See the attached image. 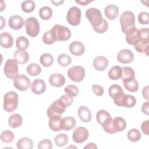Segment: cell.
I'll list each match as a JSON object with an SVG mask.
<instances>
[{
	"instance_id": "7",
	"label": "cell",
	"mask_w": 149,
	"mask_h": 149,
	"mask_svg": "<svg viewBox=\"0 0 149 149\" xmlns=\"http://www.w3.org/2000/svg\"><path fill=\"white\" fill-rule=\"evenodd\" d=\"M26 33L30 37H34L38 35L40 32V24L38 20L34 17H28L24 22Z\"/></svg>"
},
{
	"instance_id": "15",
	"label": "cell",
	"mask_w": 149,
	"mask_h": 149,
	"mask_svg": "<svg viewBox=\"0 0 149 149\" xmlns=\"http://www.w3.org/2000/svg\"><path fill=\"white\" fill-rule=\"evenodd\" d=\"M134 59L133 53L129 49H123L120 50L117 54L118 61L122 63H129Z\"/></svg>"
},
{
	"instance_id": "3",
	"label": "cell",
	"mask_w": 149,
	"mask_h": 149,
	"mask_svg": "<svg viewBox=\"0 0 149 149\" xmlns=\"http://www.w3.org/2000/svg\"><path fill=\"white\" fill-rule=\"evenodd\" d=\"M50 30L55 41H67L71 37L70 29L62 25L55 24Z\"/></svg>"
},
{
	"instance_id": "45",
	"label": "cell",
	"mask_w": 149,
	"mask_h": 149,
	"mask_svg": "<svg viewBox=\"0 0 149 149\" xmlns=\"http://www.w3.org/2000/svg\"><path fill=\"white\" fill-rule=\"evenodd\" d=\"M42 41L48 45H50L52 44H54L55 42V40H54L51 30H48V31L45 32L42 36Z\"/></svg>"
},
{
	"instance_id": "18",
	"label": "cell",
	"mask_w": 149,
	"mask_h": 149,
	"mask_svg": "<svg viewBox=\"0 0 149 149\" xmlns=\"http://www.w3.org/2000/svg\"><path fill=\"white\" fill-rule=\"evenodd\" d=\"M69 51L74 56H80L85 51V47L80 41H75L72 42L69 45Z\"/></svg>"
},
{
	"instance_id": "6",
	"label": "cell",
	"mask_w": 149,
	"mask_h": 149,
	"mask_svg": "<svg viewBox=\"0 0 149 149\" xmlns=\"http://www.w3.org/2000/svg\"><path fill=\"white\" fill-rule=\"evenodd\" d=\"M86 16L92 25L93 29L98 27L104 20L101 11L95 8H91L87 9L86 12Z\"/></svg>"
},
{
	"instance_id": "41",
	"label": "cell",
	"mask_w": 149,
	"mask_h": 149,
	"mask_svg": "<svg viewBox=\"0 0 149 149\" xmlns=\"http://www.w3.org/2000/svg\"><path fill=\"white\" fill-rule=\"evenodd\" d=\"M58 63L63 67L67 66L69 65L72 62V59L70 56L67 54H62L58 56Z\"/></svg>"
},
{
	"instance_id": "39",
	"label": "cell",
	"mask_w": 149,
	"mask_h": 149,
	"mask_svg": "<svg viewBox=\"0 0 149 149\" xmlns=\"http://www.w3.org/2000/svg\"><path fill=\"white\" fill-rule=\"evenodd\" d=\"M127 139L133 142L138 141L141 138V133L137 129H132L127 134Z\"/></svg>"
},
{
	"instance_id": "53",
	"label": "cell",
	"mask_w": 149,
	"mask_h": 149,
	"mask_svg": "<svg viewBox=\"0 0 149 149\" xmlns=\"http://www.w3.org/2000/svg\"><path fill=\"white\" fill-rule=\"evenodd\" d=\"M142 94H143V97L146 100H148V86H147L145 87H144V88L143 90Z\"/></svg>"
},
{
	"instance_id": "56",
	"label": "cell",
	"mask_w": 149,
	"mask_h": 149,
	"mask_svg": "<svg viewBox=\"0 0 149 149\" xmlns=\"http://www.w3.org/2000/svg\"><path fill=\"white\" fill-rule=\"evenodd\" d=\"M64 1H52V3H53L55 5H56V6H58V5H61Z\"/></svg>"
},
{
	"instance_id": "9",
	"label": "cell",
	"mask_w": 149,
	"mask_h": 149,
	"mask_svg": "<svg viewBox=\"0 0 149 149\" xmlns=\"http://www.w3.org/2000/svg\"><path fill=\"white\" fill-rule=\"evenodd\" d=\"M85 70L80 66H73L68 70V76L72 81L75 82L81 81L85 77Z\"/></svg>"
},
{
	"instance_id": "11",
	"label": "cell",
	"mask_w": 149,
	"mask_h": 149,
	"mask_svg": "<svg viewBox=\"0 0 149 149\" xmlns=\"http://www.w3.org/2000/svg\"><path fill=\"white\" fill-rule=\"evenodd\" d=\"M108 93L109 96L113 98L115 104L121 107L122 99L125 95L122 88L118 84H113L109 87Z\"/></svg>"
},
{
	"instance_id": "52",
	"label": "cell",
	"mask_w": 149,
	"mask_h": 149,
	"mask_svg": "<svg viewBox=\"0 0 149 149\" xmlns=\"http://www.w3.org/2000/svg\"><path fill=\"white\" fill-rule=\"evenodd\" d=\"M149 107V106H148V102L147 101V102H145L143 104L142 107H141V111H142V112H143L144 114H146V115H148V112H149V110H148L149 107Z\"/></svg>"
},
{
	"instance_id": "17",
	"label": "cell",
	"mask_w": 149,
	"mask_h": 149,
	"mask_svg": "<svg viewBox=\"0 0 149 149\" xmlns=\"http://www.w3.org/2000/svg\"><path fill=\"white\" fill-rule=\"evenodd\" d=\"M24 22L23 19L19 15L12 16L8 20L9 26L13 30H19L22 29Z\"/></svg>"
},
{
	"instance_id": "38",
	"label": "cell",
	"mask_w": 149,
	"mask_h": 149,
	"mask_svg": "<svg viewBox=\"0 0 149 149\" xmlns=\"http://www.w3.org/2000/svg\"><path fill=\"white\" fill-rule=\"evenodd\" d=\"M22 10L25 13H30L33 12L36 7V4L33 1L27 0L23 1L21 4Z\"/></svg>"
},
{
	"instance_id": "50",
	"label": "cell",
	"mask_w": 149,
	"mask_h": 149,
	"mask_svg": "<svg viewBox=\"0 0 149 149\" xmlns=\"http://www.w3.org/2000/svg\"><path fill=\"white\" fill-rule=\"evenodd\" d=\"M92 90L94 93L98 96H101L104 93V90L103 87L98 84L93 85L92 86Z\"/></svg>"
},
{
	"instance_id": "28",
	"label": "cell",
	"mask_w": 149,
	"mask_h": 149,
	"mask_svg": "<svg viewBox=\"0 0 149 149\" xmlns=\"http://www.w3.org/2000/svg\"><path fill=\"white\" fill-rule=\"evenodd\" d=\"M135 73L133 68L129 66L122 68V73L121 78L123 82H127L133 80L135 78Z\"/></svg>"
},
{
	"instance_id": "22",
	"label": "cell",
	"mask_w": 149,
	"mask_h": 149,
	"mask_svg": "<svg viewBox=\"0 0 149 149\" xmlns=\"http://www.w3.org/2000/svg\"><path fill=\"white\" fill-rule=\"evenodd\" d=\"M14 59L19 64H25L29 59V54L23 49H17L13 54Z\"/></svg>"
},
{
	"instance_id": "54",
	"label": "cell",
	"mask_w": 149,
	"mask_h": 149,
	"mask_svg": "<svg viewBox=\"0 0 149 149\" xmlns=\"http://www.w3.org/2000/svg\"><path fill=\"white\" fill-rule=\"evenodd\" d=\"M93 2V1H87V0H84V1H76V2L77 3L80 4L81 5H87L88 3Z\"/></svg>"
},
{
	"instance_id": "21",
	"label": "cell",
	"mask_w": 149,
	"mask_h": 149,
	"mask_svg": "<svg viewBox=\"0 0 149 149\" xmlns=\"http://www.w3.org/2000/svg\"><path fill=\"white\" fill-rule=\"evenodd\" d=\"M108 61L105 56H97L93 61V65L95 69L99 71L104 70L108 66Z\"/></svg>"
},
{
	"instance_id": "30",
	"label": "cell",
	"mask_w": 149,
	"mask_h": 149,
	"mask_svg": "<svg viewBox=\"0 0 149 149\" xmlns=\"http://www.w3.org/2000/svg\"><path fill=\"white\" fill-rule=\"evenodd\" d=\"M136 104V100L134 96L125 94L122 99L121 107H124L126 108H132Z\"/></svg>"
},
{
	"instance_id": "43",
	"label": "cell",
	"mask_w": 149,
	"mask_h": 149,
	"mask_svg": "<svg viewBox=\"0 0 149 149\" xmlns=\"http://www.w3.org/2000/svg\"><path fill=\"white\" fill-rule=\"evenodd\" d=\"M61 118L55 119H49L48 122L49 128L54 132H58L62 130L61 126Z\"/></svg>"
},
{
	"instance_id": "36",
	"label": "cell",
	"mask_w": 149,
	"mask_h": 149,
	"mask_svg": "<svg viewBox=\"0 0 149 149\" xmlns=\"http://www.w3.org/2000/svg\"><path fill=\"white\" fill-rule=\"evenodd\" d=\"M29 45V40L24 36H20L17 38L16 41V46L18 49L25 50Z\"/></svg>"
},
{
	"instance_id": "25",
	"label": "cell",
	"mask_w": 149,
	"mask_h": 149,
	"mask_svg": "<svg viewBox=\"0 0 149 149\" xmlns=\"http://www.w3.org/2000/svg\"><path fill=\"white\" fill-rule=\"evenodd\" d=\"M13 43V39L10 34L8 32H3L0 34L1 45L5 48H10Z\"/></svg>"
},
{
	"instance_id": "29",
	"label": "cell",
	"mask_w": 149,
	"mask_h": 149,
	"mask_svg": "<svg viewBox=\"0 0 149 149\" xmlns=\"http://www.w3.org/2000/svg\"><path fill=\"white\" fill-rule=\"evenodd\" d=\"M16 145L19 149H31L33 147V142L30 138L22 137L18 140Z\"/></svg>"
},
{
	"instance_id": "10",
	"label": "cell",
	"mask_w": 149,
	"mask_h": 149,
	"mask_svg": "<svg viewBox=\"0 0 149 149\" xmlns=\"http://www.w3.org/2000/svg\"><path fill=\"white\" fill-rule=\"evenodd\" d=\"M81 10L76 7H71L66 15L67 22L72 26H78L81 21Z\"/></svg>"
},
{
	"instance_id": "44",
	"label": "cell",
	"mask_w": 149,
	"mask_h": 149,
	"mask_svg": "<svg viewBox=\"0 0 149 149\" xmlns=\"http://www.w3.org/2000/svg\"><path fill=\"white\" fill-rule=\"evenodd\" d=\"M64 91L68 95L72 97H76L79 94V88L74 85H68L64 88Z\"/></svg>"
},
{
	"instance_id": "37",
	"label": "cell",
	"mask_w": 149,
	"mask_h": 149,
	"mask_svg": "<svg viewBox=\"0 0 149 149\" xmlns=\"http://www.w3.org/2000/svg\"><path fill=\"white\" fill-rule=\"evenodd\" d=\"M54 142L56 146L59 147H63L68 143V137L64 133L58 134L55 137Z\"/></svg>"
},
{
	"instance_id": "1",
	"label": "cell",
	"mask_w": 149,
	"mask_h": 149,
	"mask_svg": "<svg viewBox=\"0 0 149 149\" xmlns=\"http://www.w3.org/2000/svg\"><path fill=\"white\" fill-rule=\"evenodd\" d=\"M96 119L106 132L109 134L114 133L112 126L113 119L108 111L103 109L98 111L96 113Z\"/></svg>"
},
{
	"instance_id": "14",
	"label": "cell",
	"mask_w": 149,
	"mask_h": 149,
	"mask_svg": "<svg viewBox=\"0 0 149 149\" xmlns=\"http://www.w3.org/2000/svg\"><path fill=\"white\" fill-rule=\"evenodd\" d=\"M125 34L126 42L132 45H134L140 39L139 30H138L136 27L129 30L125 33Z\"/></svg>"
},
{
	"instance_id": "55",
	"label": "cell",
	"mask_w": 149,
	"mask_h": 149,
	"mask_svg": "<svg viewBox=\"0 0 149 149\" xmlns=\"http://www.w3.org/2000/svg\"><path fill=\"white\" fill-rule=\"evenodd\" d=\"M97 148V146L95 145V144L93 143H90L84 147V148Z\"/></svg>"
},
{
	"instance_id": "2",
	"label": "cell",
	"mask_w": 149,
	"mask_h": 149,
	"mask_svg": "<svg viewBox=\"0 0 149 149\" xmlns=\"http://www.w3.org/2000/svg\"><path fill=\"white\" fill-rule=\"evenodd\" d=\"M119 21L122 31L125 34L136 27L135 16L134 13L130 10H126L123 12L120 16Z\"/></svg>"
},
{
	"instance_id": "35",
	"label": "cell",
	"mask_w": 149,
	"mask_h": 149,
	"mask_svg": "<svg viewBox=\"0 0 149 149\" xmlns=\"http://www.w3.org/2000/svg\"><path fill=\"white\" fill-rule=\"evenodd\" d=\"M39 15L43 20H49L52 15V10L49 6H42L39 10Z\"/></svg>"
},
{
	"instance_id": "4",
	"label": "cell",
	"mask_w": 149,
	"mask_h": 149,
	"mask_svg": "<svg viewBox=\"0 0 149 149\" xmlns=\"http://www.w3.org/2000/svg\"><path fill=\"white\" fill-rule=\"evenodd\" d=\"M18 94L14 91L6 93L3 97V107L5 111L8 112L14 111L18 105Z\"/></svg>"
},
{
	"instance_id": "23",
	"label": "cell",
	"mask_w": 149,
	"mask_h": 149,
	"mask_svg": "<svg viewBox=\"0 0 149 149\" xmlns=\"http://www.w3.org/2000/svg\"><path fill=\"white\" fill-rule=\"evenodd\" d=\"M134 47L137 52L140 53H145L147 55H148L149 49V39L140 38L138 42L134 45Z\"/></svg>"
},
{
	"instance_id": "20",
	"label": "cell",
	"mask_w": 149,
	"mask_h": 149,
	"mask_svg": "<svg viewBox=\"0 0 149 149\" xmlns=\"http://www.w3.org/2000/svg\"><path fill=\"white\" fill-rule=\"evenodd\" d=\"M78 116L83 122H89L91 119V112L90 109L85 106H81L78 108Z\"/></svg>"
},
{
	"instance_id": "40",
	"label": "cell",
	"mask_w": 149,
	"mask_h": 149,
	"mask_svg": "<svg viewBox=\"0 0 149 149\" xmlns=\"http://www.w3.org/2000/svg\"><path fill=\"white\" fill-rule=\"evenodd\" d=\"M123 86L127 90L130 92H136L139 89V83L135 78L130 81L123 82Z\"/></svg>"
},
{
	"instance_id": "26",
	"label": "cell",
	"mask_w": 149,
	"mask_h": 149,
	"mask_svg": "<svg viewBox=\"0 0 149 149\" xmlns=\"http://www.w3.org/2000/svg\"><path fill=\"white\" fill-rule=\"evenodd\" d=\"M105 16L109 20H114L119 14V8L115 5H108L104 10Z\"/></svg>"
},
{
	"instance_id": "49",
	"label": "cell",
	"mask_w": 149,
	"mask_h": 149,
	"mask_svg": "<svg viewBox=\"0 0 149 149\" xmlns=\"http://www.w3.org/2000/svg\"><path fill=\"white\" fill-rule=\"evenodd\" d=\"M108 29V23L106 21V20L104 19L102 23L98 27H97L94 30L95 31H96L98 33H104L107 31Z\"/></svg>"
},
{
	"instance_id": "5",
	"label": "cell",
	"mask_w": 149,
	"mask_h": 149,
	"mask_svg": "<svg viewBox=\"0 0 149 149\" xmlns=\"http://www.w3.org/2000/svg\"><path fill=\"white\" fill-rule=\"evenodd\" d=\"M66 106L58 99L52 102L48 107L47 113L49 119L61 118V115L65 111Z\"/></svg>"
},
{
	"instance_id": "19",
	"label": "cell",
	"mask_w": 149,
	"mask_h": 149,
	"mask_svg": "<svg viewBox=\"0 0 149 149\" xmlns=\"http://www.w3.org/2000/svg\"><path fill=\"white\" fill-rule=\"evenodd\" d=\"M49 81L52 86L59 87L65 83V78L61 73H53L49 76Z\"/></svg>"
},
{
	"instance_id": "51",
	"label": "cell",
	"mask_w": 149,
	"mask_h": 149,
	"mask_svg": "<svg viewBox=\"0 0 149 149\" xmlns=\"http://www.w3.org/2000/svg\"><path fill=\"white\" fill-rule=\"evenodd\" d=\"M141 129L143 133H144L146 135L148 134V130H149V120H147L142 123Z\"/></svg>"
},
{
	"instance_id": "33",
	"label": "cell",
	"mask_w": 149,
	"mask_h": 149,
	"mask_svg": "<svg viewBox=\"0 0 149 149\" xmlns=\"http://www.w3.org/2000/svg\"><path fill=\"white\" fill-rule=\"evenodd\" d=\"M40 62L43 66L49 67L53 64L54 58L51 54L44 53L41 55L40 58Z\"/></svg>"
},
{
	"instance_id": "16",
	"label": "cell",
	"mask_w": 149,
	"mask_h": 149,
	"mask_svg": "<svg viewBox=\"0 0 149 149\" xmlns=\"http://www.w3.org/2000/svg\"><path fill=\"white\" fill-rule=\"evenodd\" d=\"M45 83L42 79H36L31 84V90L35 94H41L45 91Z\"/></svg>"
},
{
	"instance_id": "46",
	"label": "cell",
	"mask_w": 149,
	"mask_h": 149,
	"mask_svg": "<svg viewBox=\"0 0 149 149\" xmlns=\"http://www.w3.org/2000/svg\"><path fill=\"white\" fill-rule=\"evenodd\" d=\"M59 100L66 106V107L70 106L73 102V97L68 95L67 94L62 95Z\"/></svg>"
},
{
	"instance_id": "34",
	"label": "cell",
	"mask_w": 149,
	"mask_h": 149,
	"mask_svg": "<svg viewBox=\"0 0 149 149\" xmlns=\"http://www.w3.org/2000/svg\"><path fill=\"white\" fill-rule=\"evenodd\" d=\"M26 70L28 74L31 76H37L40 74L41 72V68L40 66L36 63L29 64L27 67Z\"/></svg>"
},
{
	"instance_id": "13",
	"label": "cell",
	"mask_w": 149,
	"mask_h": 149,
	"mask_svg": "<svg viewBox=\"0 0 149 149\" xmlns=\"http://www.w3.org/2000/svg\"><path fill=\"white\" fill-rule=\"evenodd\" d=\"M88 130L84 127L79 126L76 127L72 135L73 140L77 143H82L88 137Z\"/></svg>"
},
{
	"instance_id": "27",
	"label": "cell",
	"mask_w": 149,
	"mask_h": 149,
	"mask_svg": "<svg viewBox=\"0 0 149 149\" xmlns=\"http://www.w3.org/2000/svg\"><path fill=\"white\" fill-rule=\"evenodd\" d=\"M112 126L115 132L123 131L126 127V122L122 117H116L112 120Z\"/></svg>"
},
{
	"instance_id": "42",
	"label": "cell",
	"mask_w": 149,
	"mask_h": 149,
	"mask_svg": "<svg viewBox=\"0 0 149 149\" xmlns=\"http://www.w3.org/2000/svg\"><path fill=\"white\" fill-rule=\"evenodd\" d=\"M14 138L15 135L13 133V132L8 130L3 131L1 134V139L2 141L6 143H11L14 139Z\"/></svg>"
},
{
	"instance_id": "32",
	"label": "cell",
	"mask_w": 149,
	"mask_h": 149,
	"mask_svg": "<svg viewBox=\"0 0 149 149\" xmlns=\"http://www.w3.org/2000/svg\"><path fill=\"white\" fill-rule=\"evenodd\" d=\"M122 73V68L119 66H114L112 67L108 72V77L111 80H118L121 77Z\"/></svg>"
},
{
	"instance_id": "8",
	"label": "cell",
	"mask_w": 149,
	"mask_h": 149,
	"mask_svg": "<svg viewBox=\"0 0 149 149\" xmlns=\"http://www.w3.org/2000/svg\"><path fill=\"white\" fill-rule=\"evenodd\" d=\"M3 71L8 78L14 79L18 75L17 62L13 59H8L5 63Z\"/></svg>"
},
{
	"instance_id": "12",
	"label": "cell",
	"mask_w": 149,
	"mask_h": 149,
	"mask_svg": "<svg viewBox=\"0 0 149 149\" xmlns=\"http://www.w3.org/2000/svg\"><path fill=\"white\" fill-rule=\"evenodd\" d=\"M31 84L30 80L28 77L24 74H19L13 81V85L17 90L20 91L27 90Z\"/></svg>"
},
{
	"instance_id": "47",
	"label": "cell",
	"mask_w": 149,
	"mask_h": 149,
	"mask_svg": "<svg viewBox=\"0 0 149 149\" xmlns=\"http://www.w3.org/2000/svg\"><path fill=\"white\" fill-rule=\"evenodd\" d=\"M138 20L141 24H148L149 23L148 13L146 12H140L138 15Z\"/></svg>"
},
{
	"instance_id": "24",
	"label": "cell",
	"mask_w": 149,
	"mask_h": 149,
	"mask_svg": "<svg viewBox=\"0 0 149 149\" xmlns=\"http://www.w3.org/2000/svg\"><path fill=\"white\" fill-rule=\"evenodd\" d=\"M76 124V121L74 118L72 116H66L62 118L61 122V128L66 131L72 130Z\"/></svg>"
},
{
	"instance_id": "31",
	"label": "cell",
	"mask_w": 149,
	"mask_h": 149,
	"mask_svg": "<svg viewBox=\"0 0 149 149\" xmlns=\"http://www.w3.org/2000/svg\"><path fill=\"white\" fill-rule=\"evenodd\" d=\"M22 117L20 115L14 113L9 117L8 119V123L11 127L16 128L22 125Z\"/></svg>"
},
{
	"instance_id": "48",
	"label": "cell",
	"mask_w": 149,
	"mask_h": 149,
	"mask_svg": "<svg viewBox=\"0 0 149 149\" xmlns=\"http://www.w3.org/2000/svg\"><path fill=\"white\" fill-rule=\"evenodd\" d=\"M52 148V143L49 139H43L38 144V149H51Z\"/></svg>"
}]
</instances>
